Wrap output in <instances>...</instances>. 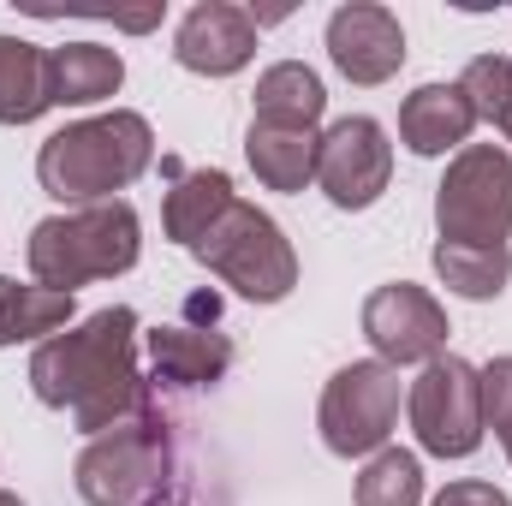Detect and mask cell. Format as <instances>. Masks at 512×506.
Segmentation results:
<instances>
[{
	"mask_svg": "<svg viewBox=\"0 0 512 506\" xmlns=\"http://www.w3.org/2000/svg\"><path fill=\"white\" fill-rule=\"evenodd\" d=\"M316 185L346 215L376 209L382 191L393 185V143H387L382 120L346 114V120H334L322 131V143H316Z\"/></svg>",
	"mask_w": 512,
	"mask_h": 506,
	"instance_id": "9",
	"label": "cell"
},
{
	"mask_svg": "<svg viewBox=\"0 0 512 506\" xmlns=\"http://www.w3.org/2000/svg\"><path fill=\"white\" fill-rule=\"evenodd\" d=\"M405 417L411 435L429 459H471L483 447V381L477 364L441 352L435 364H423V376L405 387Z\"/></svg>",
	"mask_w": 512,
	"mask_h": 506,
	"instance_id": "8",
	"label": "cell"
},
{
	"mask_svg": "<svg viewBox=\"0 0 512 506\" xmlns=\"http://www.w3.org/2000/svg\"><path fill=\"white\" fill-rule=\"evenodd\" d=\"M435 274H441V286L447 292H459V298H471V304H489V298H501L512 280V251L507 245H447V239H435Z\"/></svg>",
	"mask_w": 512,
	"mask_h": 506,
	"instance_id": "21",
	"label": "cell"
},
{
	"mask_svg": "<svg viewBox=\"0 0 512 506\" xmlns=\"http://www.w3.org/2000/svg\"><path fill=\"white\" fill-rule=\"evenodd\" d=\"M459 90H465V102H471V114L477 120H489V126H512V60L501 54H477L465 72H459Z\"/></svg>",
	"mask_w": 512,
	"mask_h": 506,
	"instance_id": "23",
	"label": "cell"
},
{
	"mask_svg": "<svg viewBox=\"0 0 512 506\" xmlns=\"http://www.w3.org/2000/svg\"><path fill=\"white\" fill-rule=\"evenodd\" d=\"M72 310H78L72 292H54V286L0 274V352L6 346H24V340H36V346L54 340L60 328H72Z\"/></svg>",
	"mask_w": 512,
	"mask_h": 506,
	"instance_id": "19",
	"label": "cell"
},
{
	"mask_svg": "<svg viewBox=\"0 0 512 506\" xmlns=\"http://www.w3.org/2000/svg\"><path fill=\"white\" fill-rule=\"evenodd\" d=\"M48 72H54V108H96V102L120 96V84H126V60L102 42L48 48Z\"/></svg>",
	"mask_w": 512,
	"mask_h": 506,
	"instance_id": "17",
	"label": "cell"
},
{
	"mask_svg": "<svg viewBox=\"0 0 512 506\" xmlns=\"http://www.w3.org/2000/svg\"><path fill=\"white\" fill-rule=\"evenodd\" d=\"M507 143H512V126H507Z\"/></svg>",
	"mask_w": 512,
	"mask_h": 506,
	"instance_id": "27",
	"label": "cell"
},
{
	"mask_svg": "<svg viewBox=\"0 0 512 506\" xmlns=\"http://www.w3.org/2000/svg\"><path fill=\"white\" fill-rule=\"evenodd\" d=\"M435 233L447 245H507L512 239V149L465 143L435 185Z\"/></svg>",
	"mask_w": 512,
	"mask_h": 506,
	"instance_id": "6",
	"label": "cell"
},
{
	"mask_svg": "<svg viewBox=\"0 0 512 506\" xmlns=\"http://www.w3.org/2000/svg\"><path fill=\"white\" fill-rule=\"evenodd\" d=\"M399 405H405V387H399L393 364H382V358L340 364L322 387V405H316L322 447L334 459H376L399 429Z\"/></svg>",
	"mask_w": 512,
	"mask_h": 506,
	"instance_id": "7",
	"label": "cell"
},
{
	"mask_svg": "<svg viewBox=\"0 0 512 506\" xmlns=\"http://www.w3.org/2000/svg\"><path fill=\"white\" fill-rule=\"evenodd\" d=\"M155 161V131L143 114L114 108V114H90L72 120L54 137H42L36 149V179L54 203L66 209H90V203H114V191L137 185Z\"/></svg>",
	"mask_w": 512,
	"mask_h": 506,
	"instance_id": "2",
	"label": "cell"
},
{
	"mask_svg": "<svg viewBox=\"0 0 512 506\" xmlns=\"http://www.w3.org/2000/svg\"><path fill=\"white\" fill-rule=\"evenodd\" d=\"M328 114V90L304 60H274L256 78V114L251 120H274V126H310Z\"/></svg>",
	"mask_w": 512,
	"mask_h": 506,
	"instance_id": "20",
	"label": "cell"
},
{
	"mask_svg": "<svg viewBox=\"0 0 512 506\" xmlns=\"http://www.w3.org/2000/svg\"><path fill=\"white\" fill-rule=\"evenodd\" d=\"M0 506H24V501H18V495H12V489H0Z\"/></svg>",
	"mask_w": 512,
	"mask_h": 506,
	"instance_id": "26",
	"label": "cell"
},
{
	"mask_svg": "<svg viewBox=\"0 0 512 506\" xmlns=\"http://www.w3.org/2000/svg\"><path fill=\"white\" fill-rule=\"evenodd\" d=\"M477 381H483V429L501 435V447H507V459H512V358L483 364Z\"/></svg>",
	"mask_w": 512,
	"mask_h": 506,
	"instance_id": "24",
	"label": "cell"
},
{
	"mask_svg": "<svg viewBox=\"0 0 512 506\" xmlns=\"http://www.w3.org/2000/svg\"><path fill=\"white\" fill-rule=\"evenodd\" d=\"M149 346V364H155V381L167 387H209L233 370V340L221 328H191V322H167V328H149L143 334Z\"/></svg>",
	"mask_w": 512,
	"mask_h": 506,
	"instance_id": "14",
	"label": "cell"
},
{
	"mask_svg": "<svg viewBox=\"0 0 512 506\" xmlns=\"http://www.w3.org/2000/svg\"><path fill=\"white\" fill-rule=\"evenodd\" d=\"M429 506H512V501H507V489H495L483 477H459V483H447Z\"/></svg>",
	"mask_w": 512,
	"mask_h": 506,
	"instance_id": "25",
	"label": "cell"
},
{
	"mask_svg": "<svg viewBox=\"0 0 512 506\" xmlns=\"http://www.w3.org/2000/svg\"><path fill=\"white\" fill-rule=\"evenodd\" d=\"M167 173H173V185H167V203H161V227H167L173 245L197 251L203 233L239 203V191H233V179H227L221 167H191V173H185V167L167 161Z\"/></svg>",
	"mask_w": 512,
	"mask_h": 506,
	"instance_id": "15",
	"label": "cell"
},
{
	"mask_svg": "<svg viewBox=\"0 0 512 506\" xmlns=\"http://www.w3.org/2000/svg\"><path fill=\"white\" fill-rule=\"evenodd\" d=\"M54 108L48 48L24 36H0V126H36Z\"/></svg>",
	"mask_w": 512,
	"mask_h": 506,
	"instance_id": "18",
	"label": "cell"
},
{
	"mask_svg": "<svg viewBox=\"0 0 512 506\" xmlns=\"http://www.w3.org/2000/svg\"><path fill=\"white\" fill-rule=\"evenodd\" d=\"M477 131V114L465 102L459 84H417L405 102H399V143L423 161L435 155H459Z\"/></svg>",
	"mask_w": 512,
	"mask_h": 506,
	"instance_id": "13",
	"label": "cell"
},
{
	"mask_svg": "<svg viewBox=\"0 0 512 506\" xmlns=\"http://www.w3.org/2000/svg\"><path fill=\"white\" fill-rule=\"evenodd\" d=\"M316 143H322V131H310V126L251 120L245 161H251V173L268 191H304V185H316Z\"/></svg>",
	"mask_w": 512,
	"mask_h": 506,
	"instance_id": "16",
	"label": "cell"
},
{
	"mask_svg": "<svg viewBox=\"0 0 512 506\" xmlns=\"http://www.w3.org/2000/svg\"><path fill=\"white\" fill-rule=\"evenodd\" d=\"M364 340L376 346L382 364H435L447 352V304L429 292V286H411V280H387L364 298Z\"/></svg>",
	"mask_w": 512,
	"mask_h": 506,
	"instance_id": "10",
	"label": "cell"
},
{
	"mask_svg": "<svg viewBox=\"0 0 512 506\" xmlns=\"http://www.w3.org/2000/svg\"><path fill=\"white\" fill-rule=\"evenodd\" d=\"M161 477H167V417L155 393L108 435H90V447L72 465V489L84 506H137L161 489Z\"/></svg>",
	"mask_w": 512,
	"mask_h": 506,
	"instance_id": "5",
	"label": "cell"
},
{
	"mask_svg": "<svg viewBox=\"0 0 512 506\" xmlns=\"http://www.w3.org/2000/svg\"><path fill=\"white\" fill-rule=\"evenodd\" d=\"M405 54H411L405 48V24L387 6H376V0H346V6L328 12V60H334V72L346 84L376 90L387 78H399Z\"/></svg>",
	"mask_w": 512,
	"mask_h": 506,
	"instance_id": "11",
	"label": "cell"
},
{
	"mask_svg": "<svg viewBox=\"0 0 512 506\" xmlns=\"http://www.w3.org/2000/svg\"><path fill=\"white\" fill-rule=\"evenodd\" d=\"M358 506H423V459L405 447H382L376 459H364L358 471Z\"/></svg>",
	"mask_w": 512,
	"mask_h": 506,
	"instance_id": "22",
	"label": "cell"
},
{
	"mask_svg": "<svg viewBox=\"0 0 512 506\" xmlns=\"http://www.w3.org/2000/svg\"><path fill=\"white\" fill-rule=\"evenodd\" d=\"M30 393L48 411H72L84 435H108L149 399L137 376V310L108 304L30 352Z\"/></svg>",
	"mask_w": 512,
	"mask_h": 506,
	"instance_id": "1",
	"label": "cell"
},
{
	"mask_svg": "<svg viewBox=\"0 0 512 506\" xmlns=\"http://www.w3.org/2000/svg\"><path fill=\"white\" fill-rule=\"evenodd\" d=\"M173 60L197 78H233L256 60V18L233 0H197L173 30Z\"/></svg>",
	"mask_w": 512,
	"mask_h": 506,
	"instance_id": "12",
	"label": "cell"
},
{
	"mask_svg": "<svg viewBox=\"0 0 512 506\" xmlns=\"http://www.w3.org/2000/svg\"><path fill=\"white\" fill-rule=\"evenodd\" d=\"M191 256H197L221 286H233V292L251 298V304H280V298H292V286H298V251H292L286 227H280L268 209L245 203V197L203 233V245Z\"/></svg>",
	"mask_w": 512,
	"mask_h": 506,
	"instance_id": "4",
	"label": "cell"
},
{
	"mask_svg": "<svg viewBox=\"0 0 512 506\" xmlns=\"http://www.w3.org/2000/svg\"><path fill=\"white\" fill-rule=\"evenodd\" d=\"M137 256H143V221H137V209L126 197L90 203V209H60V215L36 221L30 239H24V262H30L36 286L72 292V298L90 280L131 274Z\"/></svg>",
	"mask_w": 512,
	"mask_h": 506,
	"instance_id": "3",
	"label": "cell"
}]
</instances>
